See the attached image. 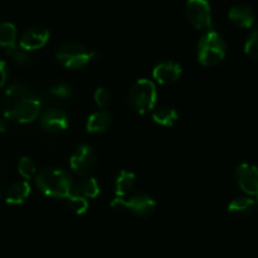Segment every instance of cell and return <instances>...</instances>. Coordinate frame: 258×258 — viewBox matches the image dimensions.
<instances>
[{
    "label": "cell",
    "mask_w": 258,
    "mask_h": 258,
    "mask_svg": "<svg viewBox=\"0 0 258 258\" xmlns=\"http://www.w3.org/2000/svg\"><path fill=\"white\" fill-rule=\"evenodd\" d=\"M42 106L39 96L23 82L12 83L2 102L4 117L19 123L34 121L40 115Z\"/></svg>",
    "instance_id": "1"
},
{
    "label": "cell",
    "mask_w": 258,
    "mask_h": 258,
    "mask_svg": "<svg viewBox=\"0 0 258 258\" xmlns=\"http://www.w3.org/2000/svg\"><path fill=\"white\" fill-rule=\"evenodd\" d=\"M40 190L52 198H67L72 193L73 180L67 171L57 168H47L39 171L35 178Z\"/></svg>",
    "instance_id": "2"
},
{
    "label": "cell",
    "mask_w": 258,
    "mask_h": 258,
    "mask_svg": "<svg viewBox=\"0 0 258 258\" xmlns=\"http://www.w3.org/2000/svg\"><path fill=\"white\" fill-rule=\"evenodd\" d=\"M227 45L222 35L217 30L208 29L198 43V60L203 66L212 67L224 59Z\"/></svg>",
    "instance_id": "3"
},
{
    "label": "cell",
    "mask_w": 258,
    "mask_h": 258,
    "mask_svg": "<svg viewBox=\"0 0 258 258\" xmlns=\"http://www.w3.org/2000/svg\"><path fill=\"white\" fill-rule=\"evenodd\" d=\"M156 87L151 81L139 80L131 87L127 95V102L135 112L148 113L154 108L156 103Z\"/></svg>",
    "instance_id": "4"
},
{
    "label": "cell",
    "mask_w": 258,
    "mask_h": 258,
    "mask_svg": "<svg viewBox=\"0 0 258 258\" xmlns=\"http://www.w3.org/2000/svg\"><path fill=\"white\" fill-rule=\"evenodd\" d=\"M55 58L63 67L68 70H80L92 59L93 53H91L85 45L78 43H66L58 48Z\"/></svg>",
    "instance_id": "5"
},
{
    "label": "cell",
    "mask_w": 258,
    "mask_h": 258,
    "mask_svg": "<svg viewBox=\"0 0 258 258\" xmlns=\"http://www.w3.org/2000/svg\"><path fill=\"white\" fill-rule=\"evenodd\" d=\"M185 17L196 29L208 30L212 28V9L207 0H188Z\"/></svg>",
    "instance_id": "6"
},
{
    "label": "cell",
    "mask_w": 258,
    "mask_h": 258,
    "mask_svg": "<svg viewBox=\"0 0 258 258\" xmlns=\"http://www.w3.org/2000/svg\"><path fill=\"white\" fill-rule=\"evenodd\" d=\"M71 169L81 176L90 175L96 165V154L87 144H81L76 148L70 159Z\"/></svg>",
    "instance_id": "7"
},
{
    "label": "cell",
    "mask_w": 258,
    "mask_h": 258,
    "mask_svg": "<svg viewBox=\"0 0 258 258\" xmlns=\"http://www.w3.org/2000/svg\"><path fill=\"white\" fill-rule=\"evenodd\" d=\"M236 181L248 196L258 194V168L252 164H241L236 170Z\"/></svg>",
    "instance_id": "8"
},
{
    "label": "cell",
    "mask_w": 258,
    "mask_h": 258,
    "mask_svg": "<svg viewBox=\"0 0 258 258\" xmlns=\"http://www.w3.org/2000/svg\"><path fill=\"white\" fill-rule=\"evenodd\" d=\"M125 209H127L134 216L146 218L155 212L156 202L149 194L139 193L131 197L128 201H125Z\"/></svg>",
    "instance_id": "9"
},
{
    "label": "cell",
    "mask_w": 258,
    "mask_h": 258,
    "mask_svg": "<svg viewBox=\"0 0 258 258\" xmlns=\"http://www.w3.org/2000/svg\"><path fill=\"white\" fill-rule=\"evenodd\" d=\"M68 115L59 108H49L40 116V125L50 134H59L68 127Z\"/></svg>",
    "instance_id": "10"
},
{
    "label": "cell",
    "mask_w": 258,
    "mask_h": 258,
    "mask_svg": "<svg viewBox=\"0 0 258 258\" xmlns=\"http://www.w3.org/2000/svg\"><path fill=\"white\" fill-rule=\"evenodd\" d=\"M48 40H49V32L44 27H32L23 33L19 39V45L30 52L44 47Z\"/></svg>",
    "instance_id": "11"
},
{
    "label": "cell",
    "mask_w": 258,
    "mask_h": 258,
    "mask_svg": "<svg viewBox=\"0 0 258 258\" xmlns=\"http://www.w3.org/2000/svg\"><path fill=\"white\" fill-rule=\"evenodd\" d=\"M153 76L160 85H171L180 78L181 66L173 60H165L154 68Z\"/></svg>",
    "instance_id": "12"
},
{
    "label": "cell",
    "mask_w": 258,
    "mask_h": 258,
    "mask_svg": "<svg viewBox=\"0 0 258 258\" xmlns=\"http://www.w3.org/2000/svg\"><path fill=\"white\" fill-rule=\"evenodd\" d=\"M228 18L238 28H251L254 24V12L246 4L234 5L229 9Z\"/></svg>",
    "instance_id": "13"
},
{
    "label": "cell",
    "mask_w": 258,
    "mask_h": 258,
    "mask_svg": "<svg viewBox=\"0 0 258 258\" xmlns=\"http://www.w3.org/2000/svg\"><path fill=\"white\" fill-rule=\"evenodd\" d=\"M111 123H112V116L108 111H96L88 117L86 130L90 134H102L110 128Z\"/></svg>",
    "instance_id": "14"
},
{
    "label": "cell",
    "mask_w": 258,
    "mask_h": 258,
    "mask_svg": "<svg viewBox=\"0 0 258 258\" xmlns=\"http://www.w3.org/2000/svg\"><path fill=\"white\" fill-rule=\"evenodd\" d=\"M254 201L249 197H237L228 204V213L233 218H244L253 211Z\"/></svg>",
    "instance_id": "15"
},
{
    "label": "cell",
    "mask_w": 258,
    "mask_h": 258,
    "mask_svg": "<svg viewBox=\"0 0 258 258\" xmlns=\"http://www.w3.org/2000/svg\"><path fill=\"white\" fill-rule=\"evenodd\" d=\"M72 193L85 197L87 199H93L100 194V184L92 176H85L77 184H73Z\"/></svg>",
    "instance_id": "16"
},
{
    "label": "cell",
    "mask_w": 258,
    "mask_h": 258,
    "mask_svg": "<svg viewBox=\"0 0 258 258\" xmlns=\"http://www.w3.org/2000/svg\"><path fill=\"white\" fill-rule=\"evenodd\" d=\"M30 194V185L27 181H17L8 188L5 201L9 204H22Z\"/></svg>",
    "instance_id": "17"
},
{
    "label": "cell",
    "mask_w": 258,
    "mask_h": 258,
    "mask_svg": "<svg viewBox=\"0 0 258 258\" xmlns=\"http://www.w3.org/2000/svg\"><path fill=\"white\" fill-rule=\"evenodd\" d=\"M136 178L134 175V173L128 170H121L120 173L117 174L115 179V185H113V189H115L116 197H125L130 193L131 190L135 186Z\"/></svg>",
    "instance_id": "18"
},
{
    "label": "cell",
    "mask_w": 258,
    "mask_h": 258,
    "mask_svg": "<svg viewBox=\"0 0 258 258\" xmlns=\"http://www.w3.org/2000/svg\"><path fill=\"white\" fill-rule=\"evenodd\" d=\"M153 118L158 125L169 127V126H173L178 121L179 113L175 108L163 106V107H159L154 111Z\"/></svg>",
    "instance_id": "19"
},
{
    "label": "cell",
    "mask_w": 258,
    "mask_h": 258,
    "mask_svg": "<svg viewBox=\"0 0 258 258\" xmlns=\"http://www.w3.org/2000/svg\"><path fill=\"white\" fill-rule=\"evenodd\" d=\"M17 40V28L12 23H0V47H10Z\"/></svg>",
    "instance_id": "20"
},
{
    "label": "cell",
    "mask_w": 258,
    "mask_h": 258,
    "mask_svg": "<svg viewBox=\"0 0 258 258\" xmlns=\"http://www.w3.org/2000/svg\"><path fill=\"white\" fill-rule=\"evenodd\" d=\"M72 95L73 88L67 83H58V85L50 87L48 91V96L50 97V100L55 101V102L68 100V98L72 97Z\"/></svg>",
    "instance_id": "21"
},
{
    "label": "cell",
    "mask_w": 258,
    "mask_h": 258,
    "mask_svg": "<svg viewBox=\"0 0 258 258\" xmlns=\"http://www.w3.org/2000/svg\"><path fill=\"white\" fill-rule=\"evenodd\" d=\"M67 203L68 208H70L75 214H78V216L85 214L86 212L88 211V207H90L87 198L77 196V194L73 193H71L70 196L67 197Z\"/></svg>",
    "instance_id": "22"
},
{
    "label": "cell",
    "mask_w": 258,
    "mask_h": 258,
    "mask_svg": "<svg viewBox=\"0 0 258 258\" xmlns=\"http://www.w3.org/2000/svg\"><path fill=\"white\" fill-rule=\"evenodd\" d=\"M7 53L15 63H18V64L20 66H27L28 63L30 62L29 50L24 49V48L19 44H13L10 45V47H8Z\"/></svg>",
    "instance_id": "23"
},
{
    "label": "cell",
    "mask_w": 258,
    "mask_h": 258,
    "mask_svg": "<svg viewBox=\"0 0 258 258\" xmlns=\"http://www.w3.org/2000/svg\"><path fill=\"white\" fill-rule=\"evenodd\" d=\"M18 171L24 179H32L37 173V166L32 159L24 156L18 163Z\"/></svg>",
    "instance_id": "24"
},
{
    "label": "cell",
    "mask_w": 258,
    "mask_h": 258,
    "mask_svg": "<svg viewBox=\"0 0 258 258\" xmlns=\"http://www.w3.org/2000/svg\"><path fill=\"white\" fill-rule=\"evenodd\" d=\"M244 53L252 59L258 60V27L254 28L249 34L246 44H244Z\"/></svg>",
    "instance_id": "25"
},
{
    "label": "cell",
    "mask_w": 258,
    "mask_h": 258,
    "mask_svg": "<svg viewBox=\"0 0 258 258\" xmlns=\"http://www.w3.org/2000/svg\"><path fill=\"white\" fill-rule=\"evenodd\" d=\"M93 98H95V102L98 107L105 108L111 103L112 96H111L110 91H107L103 87H100L95 91V96H93Z\"/></svg>",
    "instance_id": "26"
},
{
    "label": "cell",
    "mask_w": 258,
    "mask_h": 258,
    "mask_svg": "<svg viewBox=\"0 0 258 258\" xmlns=\"http://www.w3.org/2000/svg\"><path fill=\"white\" fill-rule=\"evenodd\" d=\"M8 75H9V71H8V64L4 60H0V88L5 85L8 80Z\"/></svg>",
    "instance_id": "27"
},
{
    "label": "cell",
    "mask_w": 258,
    "mask_h": 258,
    "mask_svg": "<svg viewBox=\"0 0 258 258\" xmlns=\"http://www.w3.org/2000/svg\"><path fill=\"white\" fill-rule=\"evenodd\" d=\"M7 131V121L4 118H0V133H5Z\"/></svg>",
    "instance_id": "28"
},
{
    "label": "cell",
    "mask_w": 258,
    "mask_h": 258,
    "mask_svg": "<svg viewBox=\"0 0 258 258\" xmlns=\"http://www.w3.org/2000/svg\"><path fill=\"white\" fill-rule=\"evenodd\" d=\"M256 204H257V207H258V194L256 196Z\"/></svg>",
    "instance_id": "29"
}]
</instances>
